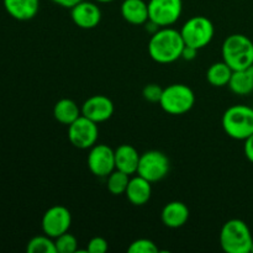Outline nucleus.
<instances>
[{"instance_id": "nucleus-1", "label": "nucleus", "mask_w": 253, "mask_h": 253, "mask_svg": "<svg viewBox=\"0 0 253 253\" xmlns=\"http://www.w3.org/2000/svg\"><path fill=\"white\" fill-rule=\"evenodd\" d=\"M184 46L180 31L168 26L160 27L155 34L151 35L147 49L153 61L161 64H168L182 58Z\"/></svg>"}, {"instance_id": "nucleus-2", "label": "nucleus", "mask_w": 253, "mask_h": 253, "mask_svg": "<svg viewBox=\"0 0 253 253\" xmlns=\"http://www.w3.org/2000/svg\"><path fill=\"white\" fill-rule=\"evenodd\" d=\"M222 61L231 67L232 71H240L253 64V42L242 34L230 35L221 47Z\"/></svg>"}, {"instance_id": "nucleus-3", "label": "nucleus", "mask_w": 253, "mask_h": 253, "mask_svg": "<svg viewBox=\"0 0 253 253\" xmlns=\"http://www.w3.org/2000/svg\"><path fill=\"white\" fill-rule=\"evenodd\" d=\"M253 237L249 225L240 219H231L220 231V245L226 253H250Z\"/></svg>"}, {"instance_id": "nucleus-4", "label": "nucleus", "mask_w": 253, "mask_h": 253, "mask_svg": "<svg viewBox=\"0 0 253 253\" xmlns=\"http://www.w3.org/2000/svg\"><path fill=\"white\" fill-rule=\"evenodd\" d=\"M221 125L227 136L245 141L253 133V109L242 104L230 106L222 115Z\"/></svg>"}, {"instance_id": "nucleus-5", "label": "nucleus", "mask_w": 253, "mask_h": 253, "mask_svg": "<svg viewBox=\"0 0 253 253\" xmlns=\"http://www.w3.org/2000/svg\"><path fill=\"white\" fill-rule=\"evenodd\" d=\"M195 104L194 91L187 84L175 83L163 88L160 105L169 115H183Z\"/></svg>"}, {"instance_id": "nucleus-6", "label": "nucleus", "mask_w": 253, "mask_h": 253, "mask_svg": "<svg viewBox=\"0 0 253 253\" xmlns=\"http://www.w3.org/2000/svg\"><path fill=\"white\" fill-rule=\"evenodd\" d=\"M215 34V27L208 17L198 15L193 16L183 25L180 35L185 46L202 49L211 42Z\"/></svg>"}, {"instance_id": "nucleus-7", "label": "nucleus", "mask_w": 253, "mask_h": 253, "mask_svg": "<svg viewBox=\"0 0 253 253\" xmlns=\"http://www.w3.org/2000/svg\"><path fill=\"white\" fill-rule=\"evenodd\" d=\"M170 169V162L167 155L157 150H151L142 153L138 163L137 174L151 183H157L165 179Z\"/></svg>"}, {"instance_id": "nucleus-8", "label": "nucleus", "mask_w": 253, "mask_h": 253, "mask_svg": "<svg viewBox=\"0 0 253 253\" xmlns=\"http://www.w3.org/2000/svg\"><path fill=\"white\" fill-rule=\"evenodd\" d=\"M148 16L150 21L158 27H168L179 20L183 11V0H150Z\"/></svg>"}, {"instance_id": "nucleus-9", "label": "nucleus", "mask_w": 253, "mask_h": 253, "mask_svg": "<svg viewBox=\"0 0 253 253\" xmlns=\"http://www.w3.org/2000/svg\"><path fill=\"white\" fill-rule=\"evenodd\" d=\"M99 137L98 124L81 115L68 126V140L79 150H90Z\"/></svg>"}, {"instance_id": "nucleus-10", "label": "nucleus", "mask_w": 253, "mask_h": 253, "mask_svg": "<svg viewBox=\"0 0 253 253\" xmlns=\"http://www.w3.org/2000/svg\"><path fill=\"white\" fill-rule=\"evenodd\" d=\"M72 225V214L63 205L51 207L42 216V231L44 235L56 239L64 232H68Z\"/></svg>"}, {"instance_id": "nucleus-11", "label": "nucleus", "mask_w": 253, "mask_h": 253, "mask_svg": "<svg viewBox=\"0 0 253 253\" xmlns=\"http://www.w3.org/2000/svg\"><path fill=\"white\" fill-rule=\"evenodd\" d=\"M86 163L95 177L106 178L115 170V150L104 143H95L89 151Z\"/></svg>"}, {"instance_id": "nucleus-12", "label": "nucleus", "mask_w": 253, "mask_h": 253, "mask_svg": "<svg viewBox=\"0 0 253 253\" xmlns=\"http://www.w3.org/2000/svg\"><path fill=\"white\" fill-rule=\"evenodd\" d=\"M71 17L79 29L91 30L100 24L101 10L95 2L82 0L71 7Z\"/></svg>"}, {"instance_id": "nucleus-13", "label": "nucleus", "mask_w": 253, "mask_h": 253, "mask_svg": "<svg viewBox=\"0 0 253 253\" xmlns=\"http://www.w3.org/2000/svg\"><path fill=\"white\" fill-rule=\"evenodd\" d=\"M82 115L96 124L108 121L114 114V103L106 95H93L82 105Z\"/></svg>"}, {"instance_id": "nucleus-14", "label": "nucleus", "mask_w": 253, "mask_h": 253, "mask_svg": "<svg viewBox=\"0 0 253 253\" xmlns=\"http://www.w3.org/2000/svg\"><path fill=\"white\" fill-rule=\"evenodd\" d=\"M125 195L132 205L142 207L147 204L152 197V183L137 174L136 177L130 178Z\"/></svg>"}, {"instance_id": "nucleus-15", "label": "nucleus", "mask_w": 253, "mask_h": 253, "mask_svg": "<svg viewBox=\"0 0 253 253\" xmlns=\"http://www.w3.org/2000/svg\"><path fill=\"white\" fill-rule=\"evenodd\" d=\"M189 209L182 202H170L166 205L161 212V219L165 226L169 229H179L184 226L189 220Z\"/></svg>"}, {"instance_id": "nucleus-16", "label": "nucleus", "mask_w": 253, "mask_h": 253, "mask_svg": "<svg viewBox=\"0 0 253 253\" xmlns=\"http://www.w3.org/2000/svg\"><path fill=\"white\" fill-rule=\"evenodd\" d=\"M141 155L133 146L120 145L115 150V169L132 175L137 173Z\"/></svg>"}, {"instance_id": "nucleus-17", "label": "nucleus", "mask_w": 253, "mask_h": 253, "mask_svg": "<svg viewBox=\"0 0 253 253\" xmlns=\"http://www.w3.org/2000/svg\"><path fill=\"white\" fill-rule=\"evenodd\" d=\"M7 14L19 21L34 19L40 9V0H2Z\"/></svg>"}, {"instance_id": "nucleus-18", "label": "nucleus", "mask_w": 253, "mask_h": 253, "mask_svg": "<svg viewBox=\"0 0 253 253\" xmlns=\"http://www.w3.org/2000/svg\"><path fill=\"white\" fill-rule=\"evenodd\" d=\"M121 16L131 25H145L148 21V5L143 0H124L120 7Z\"/></svg>"}, {"instance_id": "nucleus-19", "label": "nucleus", "mask_w": 253, "mask_h": 253, "mask_svg": "<svg viewBox=\"0 0 253 253\" xmlns=\"http://www.w3.org/2000/svg\"><path fill=\"white\" fill-rule=\"evenodd\" d=\"M82 115V109L72 99L64 98L53 106V118L62 125L69 126Z\"/></svg>"}, {"instance_id": "nucleus-20", "label": "nucleus", "mask_w": 253, "mask_h": 253, "mask_svg": "<svg viewBox=\"0 0 253 253\" xmlns=\"http://www.w3.org/2000/svg\"><path fill=\"white\" fill-rule=\"evenodd\" d=\"M229 88L237 95H249L253 91V64L245 69L234 71Z\"/></svg>"}, {"instance_id": "nucleus-21", "label": "nucleus", "mask_w": 253, "mask_h": 253, "mask_svg": "<svg viewBox=\"0 0 253 253\" xmlns=\"http://www.w3.org/2000/svg\"><path fill=\"white\" fill-rule=\"evenodd\" d=\"M234 71L229 64L225 63L224 61L212 63L207 72V79L212 86L216 88H222L225 85H229L230 79H231Z\"/></svg>"}, {"instance_id": "nucleus-22", "label": "nucleus", "mask_w": 253, "mask_h": 253, "mask_svg": "<svg viewBox=\"0 0 253 253\" xmlns=\"http://www.w3.org/2000/svg\"><path fill=\"white\" fill-rule=\"evenodd\" d=\"M106 180V188L113 195L125 194L127 189L128 182H130V175L127 173H124L121 170L115 169L108 175Z\"/></svg>"}, {"instance_id": "nucleus-23", "label": "nucleus", "mask_w": 253, "mask_h": 253, "mask_svg": "<svg viewBox=\"0 0 253 253\" xmlns=\"http://www.w3.org/2000/svg\"><path fill=\"white\" fill-rule=\"evenodd\" d=\"M26 251L29 253H57L54 239L47 235L32 237L27 242Z\"/></svg>"}, {"instance_id": "nucleus-24", "label": "nucleus", "mask_w": 253, "mask_h": 253, "mask_svg": "<svg viewBox=\"0 0 253 253\" xmlns=\"http://www.w3.org/2000/svg\"><path fill=\"white\" fill-rule=\"evenodd\" d=\"M57 253H76L78 252V240L74 235L64 232L54 239Z\"/></svg>"}, {"instance_id": "nucleus-25", "label": "nucleus", "mask_w": 253, "mask_h": 253, "mask_svg": "<svg viewBox=\"0 0 253 253\" xmlns=\"http://www.w3.org/2000/svg\"><path fill=\"white\" fill-rule=\"evenodd\" d=\"M127 252L130 253H158L160 249L157 245L148 239H138L131 242L127 247Z\"/></svg>"}, {"instance_id": "nucleus-26", "label": "nucleus", "mask_w": 253, "mask_h": 253, "mask_svg": "<svg viewBox=\"0 0 253 253\" xmlns=\"http://www.w3.org/2000/svg\"><path fill=\"white\" fill-rule=\"evenodd\" d=\"M162 93H163V88H161L158 84H155V83L147 84V85L142 89V96L145 98V100L150 101V103L160 104Z\"/></svg>"}, {"instance_id": "nucleus-27", "label": "nucleus", "mask_w": 253, "mask_h": 253, "mask_svg": "<svg viewBox=\"0 0 253 253\" xmlns=\"http://www.w3.org/2000/svg\"><path fill=\"white\" fill-rule=\"evenodd\" d=\"M109 250L108 241H106L104 237H93V239L89 241L88 247H86V251L89 253H105Z\"/></svg>"}, {"instance_id": "nucleus-28", "label": "nucleus", "mask_w": 253, "mask_h": 253, "mask_svg": "<svg viewBox=\"0 0 253 253\" xmlns=\"http://www.w3.org/2000/svg\"><path fill=\"white\" fill-rule=\"evenodd\" d=\"M244 150H245V156L247 157V160L253 163V133L250 136V137H247L246 140H245Z\"/></svg>"}, {"instance_id": "nucleus-29", "label": "nucleus", "mask_w": 253, "mask_h": 253, "mask_svg": "<svg viewBox=\"0 0 253 253\" xmlns=\"http://www.w3.org/2000/svg\"><path fill=\"white\" fill-rule=\"evenodd\" d=\"M198 51H199V49L193 48V47L190 46H184V49H183L182 52V58L185 59V61H193V59L197 57Z\"/></svg>"}, {"instance_id": "nucleus-30", "label": "nucleus", "mask_w": 253, "mask_h": 253, "mask_svg": "<svg viewBox=\"0 0 253 253\" xmlns=\"http://www.w3.org/2000/svg\"><path fill=\"white\" fill-rule=\"evenodd\" d=\"M51 1L54 2V4H57L58 6L66 7V9H71V7H73L74 5L78 4L79 1H82V0H51Z\"/></svg>"}, {"instance_id": "nucleus-31", "label": "nucleus", "mask_w": 253, "mask_h": 253, "mask_svg": "<svg viewBox=\"0 0 253 253\" xmlns=\"http://www.w3.org/2000/svg\"><path fill=\"white\" fill-rule=\"evenodd\" d=\"M94 1H98V2H103V4H106V2H111L114 0H94Z\"/></svg>"}, {"instance_id": "nucleus-32", "label": "nucleus", "mask_w": 253, "mask_h": 253, "mask_svg": "<svg viewBox=\"0 0 253 253\" xmlns=\"http://www.w3.org/2000/svg\"><path fill=\"white\" fill-rule=\"evenodd\" d=\"M250 253H253V242H252V246H251V252Z\"/></svg>"}]
</instances>
